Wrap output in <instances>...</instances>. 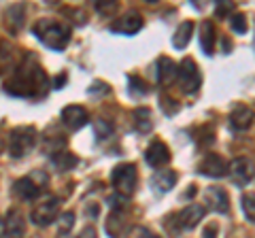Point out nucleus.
Here are the masks:
<instances>
[{
  "mask_svg": "<svg viewBox=\"0 0 255 238\" xmlns=\"http://www.w3.org/2000/svg\"><path fill=\"white\" fill-rule=\"evenodd\" d=\"M234 9V2H226V0H219L217 4H215V11H217L219 17H226V15H230V11Z\"/></svg>",
  "mask_w": 255,
  "mask_h": 238,
  "instance_id": "nucleus-32",
  "label": "nucleus"
},
{
  "mask_svg": "<svg viewBox=\"0 0 255 238\" xmlns=\"http://www.w3.org/2000/svg\"><path fill=\"white\" fill-rule=\"evenodd\" d=\"M230 177L236 185H247L253 179V166L247 157H236V160L230 164Z\"/></svg>",
  "mask_w": 255,
  "mask_h": 238,
  "instance_id": "nucleus-14",
  "label": "nucleus"
},
{
  "mask_svg": "<svg viewBox=\"0 0 255 238\" xmlns=\"http://www.w3.org/2000/svg\"><path fill=\"white\" fill-rule=\"evenodd\" d=\"M170 160H172L170 149L162 140H153L145 151V162L151 166V168H162V166H166Z\"/></svg>",
  "mask_w": 255,
  "mask_h": 238,
  "instance_id": "nucleus-10",
  "label": "nucleus"
},
{
  "mask_svg": "<svg viewBox=\"0 0 255 238\" xmlns=\"http://www.w3.org/2000/svg\"><path fill=\"white\" fill-rule=\"evenodd\" d=\"M128 238H159V236L151 232L149 228H140V226H136V228H132V232L128 234Z\"/></svg>",
  "mask_w": 255,
  "mask_h": 238,
  "instance_id": "nucleus-31",
  "label": "nucleus"
},
{
  "mask_svg": "<svg viewBox=\"0 0 255 238\" xmlns=\"http://www.w3.org/2000/svg\"><path fill=\"white\" fill-rule=\"evenodd\" d=\"M23 17H26V6L23 4H13V6H9V9L4 11V23H6V28H9L13 34L19 32Z\"/></svg>",
  "mask_w": 255,
  "mask_h": 238,
  "instance_id": "nucleus-20",
  "label": "nucleus"
},
{
  "mask_svg": "<svg viewBox=\"0 0 255 238\" xmlns=\"http://www.w3.org/2000/svg\"><path fill=\"white\" fill-rule=\"evenodd\" d=\"M45 87L47 75L32 55H28V62L17 66L13 77L4 83V90L9 94H15V96H38L41 92H45Z\"/></svg>",
  "mask_w": 255,
  "mask_h": 238,
  "instance_id": "nucleus-1",
  "label": "nucleus"
},
{
  "mask_svg": "<svg viewBox=\"0 0 255 238\" xmlns=\"http://www.w3.org/2000/svg\"><path fill=\"white\" fill-rule=\"evenodd\" d=\"M60 215V200L55 196H43L34 206H32L30 219L32 224H36L38 228H47L53 224Z\"/></svg>",
  "mask_w": 255,
  "mask_h": 238,
  "instance_id": "nucleus-6",
  "label": "nucleus"
},
{
  "mask_svg": "<svg viewBox=\"0 0 255 238\" xmlns=\"http://www.w3.org/2000/svg\"><path fill=\"white\" fill-rule=\"evenodd\" d=\"M134 125H136V130L140 134H149L153 130V115H151V111L147 107H140L134 111Z\"/></svg>",
  "mask_w": 255,
  "mask_h": 238,
  "instance_id": "nucleus-22",
  "label": "nucleus"
},
{
  "mask_svg": "<svg viewBox=\"0 0 255 238\" xmlns=\"http://www.w3.org/2000/svg\"><path fill=\"white\" fill-rule=\"evenodd\" d=\"M204 215H206L204 206H200V204H189L181 213H177L174 217H177V221H179V230H194L204 219Z\"/></svg>",
  "mask_w": 255,
  "mask_h": 238,
  "instance_id": "nucleus-12",
  "label": "nucleus"
},
{
  "mask_svg": "<svg viewBox=\"0 0 255 238\" xmlns=\"http://www.w3.org/2000/svg\"><path fill=\"white\" fill-rule=\"evenodd\" d=\"M217 234H219V228H217V224H213V226H206L202 238H217Z\"/></svg>",
  "mask_w": 255,
  "mask_h": 238,
  "instance_id": "nucleus-34",
  "label": "nucleus"
},
{
  "mask_svg": "<svg viewBox=\"0 0 255 238\" xmlns=\"http://www.w3.org/2000/svg\"><path fill=\"white\" fill-rule=\"evenodd\" d=\"M177 83L181 87L183 94H196L202 85V75H200V68L191 58H185L177 66Z\"/></svg>",
  "mask_w": 255,
  "mask_h": 238,
  "instance_id": "nucleus-7",
  "label": "nucleus"
},
{
  "mask_svg": "<svg viewBox=\"0 0 255 238\" xmlns=\"http://www.w3.org/2000/svg\"><path fill=\"white\" fill-rule=\"evenodd\" d=\"M2 226H4V236L6 238H23L26 236V219H23L21 211H17V209L6 213Z\"/></svg>",
  "mask_w": 255,
  "mask_h": 238,
  "instance_id": "nucleus-13",
  "label": "nucleus"
},
{
  "mask_svg": "<svg viewBox=\"0 0 255 238\" xmlns=\"http://www.w3.org/2000/svg\"><path fill=\"white\" fill-rule=\"evenodd\" d=\"M109 28H111V32L132 36V34L140 32V28H142V17H140L136 11H128L126 15H122V17H117Z\"/></svg>",
  "mask_w": 255,
  "mask_h": 238,
  "instance_id": "nucleus-9",
  "label": "nucleus"
},
{
  "mask_svg": "<svg viewBox=\"0 0 255 238\" xmlns=\"http://www.w3.org/2000/svg\"><path fill=\"white\" fill-rule=\"evenodd\" d=\"M90 121V113L79 107V105H68L62 109V123L66 125L68 130H81L83 125H87Z\"/></svg>",
  "mask_w": 255,
  "mask_h": 238,
  "instance_id": "nucleus-11",
  "label": "nucleus"
},
{
  "mask_svg": "<svg viewBox=\"0 0 255 238\" xmlns=\"http://www.w3.org/2000/svg\"><path fill=\"white\" fill-rule=\"evenodd\" d=\"M49 185V177L43 170H32L28 177H21L13 183V194L19 200H34L41 196L43 189Z\"/></svg>",
  "mask_w": 255,
  "mask_h": 238,
  "instance_id": "nucleus-4",
  "label": "nucleus"
},
{
  "mask_svg": "<svg viewBox=\"0 0 255 238\" xmlns=\"http://www.w3.org/2000/svg\"><path fill=\"white\" fill-rule=\"evenodd\" d=\"M2 147H4V142H2V136H0V151H2Z\"/></svg>",
  "mask_w": 255,
  "mask_h": 238,
  "instance_id": "nucleus-36",
  "label": "nucleus"
},
{
  "mask_svg": "<svg viewBox=\"0 0 255 238\" xmlns=\"http://www.w3.org/2000/svg\"><path fill=\"white\" fill-rule=\"evenodd\" d=\"M157 83L168 87L177 81V64L168 58V55H162V58H157Z\"/></svg>",
  "mask_w": 255,
  "mask_h": 238,
  "instance_id": "nucleus-17",
  "label": "nucleus"
},
{
  "mask_svg": "<svg viewBox=\"0 0 255 238\" xmlns=\"http://www.w3.org/2000/svg\"><path fill=\"white\" fill-rule=\"evenodd\" d=\"M75 226V213H62L60 221H58V234L60 236H66L70 230Z\"/></svg>",
  "mask_w": 255,
  "mask_h": 238,
  "instance_id": "nucleus-26",
  "label": "nucleus"
},
{
  "mask_svg": "<svg viewBox=\"0 0 255 238\" xmlns=\"http://www.w3.org/2000/svg\"><path fill=\"white\" fill-rule=\"evenodd\" d=\"M36 128L34 125H19V128L11 130L9 134V142H6V149H9V155L15 160H21L26 157L36 145Z\"/></svg>",
  "mask_w": 255,
  "mask_h": 238,
  "instance_id": "nucleus-3",
  "label": "nucleus"
},
{
  "mask_svg": "<svg viewBox=\"0 0 255 238\" xmlns=\"http://www.w3.org/2000/svg\"><path fill=\"white\" fill-rule=\"evenodd\" d=\"M191 36H194V21H183L179 23V28H177V32H174L172 36V45L177 47V49H185V47L189 45L191 41Z\"/></svg>",
  "mask_w": 255,
  "mask_h": 238,
  "instance_id": "nucleus-21",
  "label": "nucleus"
},
{
  "mask_svg": "<svg viewBox=\"0 0 255 238\" xmlns=\"http://www.w3.org/2000/svg\"><path fill=\"white\" fill-rule=\"evenodd\" d=\"M111 183H113L117 196L130 198L134 194V189H136V185H138L136 166L130 164V162L117 164L115 168H113V172H111Z\"/></svg>",
  "mask_w": 255,
  "mask_h": 238,
  "instance_id": "nucleus-5",
  "label": "nucleus"
},
{
  "mask_svg": "<svg viewBox=\"0 0 255 238\" xmlns=\"http://www.w3.org/2000/svg\"><path fill=\"white\" fill-rule=\"evenodd\" d=\"M204 198H206V202L211 204V209L221 213V215H226L230 211V198L223 187H206Z\"/></svg>",
  "mask_w": 255,
  "mask_h": 238,
  "instance_id": "nucleus-16",
  "label": "nucleus"
},
{
  "mask_svg": "<svg viewBox=\"0 0 255 238\" xmlns=\"http://www.w3.org/2000/svg\"><path fill=\"white\" fill-rule=\"evenodd\" d=\"M117 2H107V0H100V2H94V9L102 13V15H111V13H115L117 11Z\"/></svg>",
  "mask_w": 255,
  "mask_h": 238,
  "instance_id": "nucleus-30",
  "label": "nucleus"
},
{
  "mask_svg": "<svg viewBox=\"0 0 255 238\" xmlns=\"http://www.w3.org/2000/svg\"><path fill=\"white\" fill-rule=\"evenodd\" d=\"M122 230H124V213H113V211H111L109 221H107V232H109V236L119 238Z\"/></svg>",
  "mask_w": 255,
  "mask_h": 238,
  "instance_id": "nucleus-23",
  "label": "nucleus"
},
{
  "mask_svg": "<svg viewBox=\"0 0 255 238\" xmlns=\"http://www.w3.org/2000/svg\"><path fill=\"white\" fill-rule=\"evenodd\" d=\"M94 132L98 140H105L113 134V123L107 121V119H94Z\"/></svg>",
  "mask_w": 255,
  "mask_h": 238,
  "instance_id": "nucleus-24",
  "label": "nucleus"
},
{
  "mask_svg": "<svg viewBox=\"0 0 255 238\" xmlns=\"http://www.w3.org/2000/svg\"><path fill=\"white\" fill-rule=\"evenodd\" d=\"M243 213L251 224H255V194H245L243 196Z\"/></svg>",
  "mask_w": 255,
  "mask_h": 238,
  "instance_id": "nucleus-27",
  "label": "nucleus"
},
{
  "mask_svg": "<svg viewBox=\"0 0 255 238\" xmlns=\"http://www.w3.org/2000/svg\"><path fill=\"white\" fill-rule=\"evenodd\" d=\"M230 28H232L236 34H245L247 32V15L234 13L232 17H230Z\"/></svg>",
  "mask_w": 255,
  "mask_h": 238,
  "instance_id": "nucleus-28",
  "label": "nucleus"
},
{
  "mask_svg": "<svg viewBox=\"0 0 255 238\" xmlns=\"http://www.w3.org/2000/svg\"><path fill=\"white\" fill-rule=\"evenodd\" d=\"M230 170V164L223 160L221 155L217 153H209V155H204V160L198 164V172L204 174V177H213V179H221V177H226Z\"/></svg>",
  "mask_w": 255,
  "mask_h": 238,
  "instance_id": "nucleus-8",
  "label": "nucleus"
},
{
  "mask_svg": "<svg viewBox=\"0 0 255 238\" xmlns=\"http://www.w3.org/2000/svg\"><path fill=\"white\" fill-rule=\"evenodd\" d=\"M215 41H217V36H215V26L213 21L204 19L200 23V47H202V53L204 55H213L215 51Z\"/></svg>",
  "mask_w": 255,
  "mask_h": 238,
  "instance_id": "nucleus-19",
  "label": "nucleus"
},
{
  "mask_svg": "<svg viewBox=\"0 0 255 238\" xmlns=\"http://www.w3.org/2000/svg\"><path fill=\"white\" fill-rule=\"evenodd\" d=\"M253 119H255V111L251 107H247V105H236L232 109V113H230V123H232L234 130L251 128Z\"/></svg>",
  "mask_w": 255,
  "mask_h": 238,
  "instance_id": "nucleus-15",
  "label": "nucleus"
},
{
  "mask_svg": "<svg viewBox=\"0 0 255 238\" xmlns=\"http://www.w3.org/2000/svg\"><path fill=\"white\" fill-rule=\"evenodd\" d=\"M77 238H98V232H96L94 226H85V228L81 230V234H79Z\"/></svg>",
  "mask_w": 255,
  "mask_h": 238,
  "instance_id": "nucleus-33",
  "label": "nucleus"
},
{
  "mask_svg": "<svg viewBox=\"0 0 255 238\" xmlns=\"http://www.w3.org/2000/svg\"><path fill=\"white\" fill-rule=\"evenodd\" d=\"M51 162L58 166L60 170H68V168H73V166L77 164V157L73 153H53Z\"/></svg>",
  "mask_w": 255,
  "mask_h": 238,
  "instance_id": "nucleus-25",
  "label": "nucleus"
},
{
  "mask_svg": "<svg viewBox=\"0 0 255 238\" xmlns=\"http://www.w3.org/2000/svg\"><path fill=\"white\" fill-rule=\"evenodd\" d=\"M128 83H130L132 87H130V90H132V94H140V96H142V94H147L149 92V87H147V83L145 81H142V79H138V77H128Z\"/></svg>",
  "mask_w": 255,
  "mask_h": 238,
  "instance_id": "nucleus-29",
  "label": "nucleus"
},
{
  "mask_svg": "<svg viewBox=\"0 0 255 238\" xmlns=\"http://www.w3.org/2000/svg\"><path fill=\"white\" fill-rule=\"evenodd\" d=\"M32 32L38 36L45 47H49L53 51H64L70 43V28L64 26L62 21H55L51 17H45V19H38L32 28Z\"/></svg>",
  "mask_w": 255,
  "mask_h": 238,
  "instance_id": "nucleus-2",
  "label": "nucleus"
},
{
  "mask_svg": "<svg viewBox=\"0 0 255 238\" xmlns=\"http://www.w3.org/2000/svg\"><path fill=\"white\" fill-rule=\"evenodd\" d=\"M177 179H179V174L174 170H159L153 174V179H151V187H153L157 194H168L174 187V183H177Z\"/></svg>",
  "mask_w": 255,
  "mask_h": 238,
  "instance_id": "nucleus-18",
  "label": "nucleus"
},
{
  "mask_svg": "<svg viewBox=\"0 0 255 238\" xmlns=\"http://www.w3.org/2000/svg\"><path fill=\"white\" fill-rule=\"evenodd\" d=\"M4 236V226H2V219H0V238Z\"/></svg>",
  "mask_w": 255,
  "mask_h": 238,
  "instance_id": "nucleus-35",
  "label": "nucleus"
}]
</instances>
